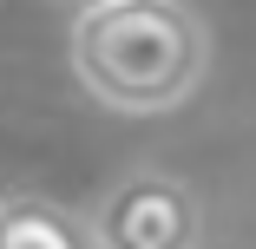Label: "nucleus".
<instances>
[{"label":"nucleus","instance_id":"nucleus-1","mask_svg":"<svg viewBox=\"0 0 256 249\" xmlns=\"http://www.w3.org/2000/svg\"><path fill=\"white\" fill-rule=\"evenodd\" d=\"M66 59L79 92L118 118L178 112L210 79V26L184 0H112L72 20Z\"/></svg>","mask_w":256,"mask_h":249},{"label":"nucleus","instance_id":"nucleus-2","mask_svg":"<svg viewBox=\"0 0 256 249\" xmlns=\"http://www.w3.org/2000/svg\"><path fill=\"white\" fill-rule=\"evenodd\" d=\"M86 230L92 249H204V197L164 164H138L106 184Z\"/></svg>","mask_w":256,"mask_h":249},{"label":"nucleus","instance_id":"nucleus-3","mask_svg":"<svg viewBox=\"0 0 256 249\" xmlns=\"http://www.w3.org/2000/svg\"><path fill=\"white\" fill-rule=\"evenodd\" d=\"M0 249H92V230L53 197H0Z\"/></svg>","mask_w":256,"mask_h":249},{"label":"nucleus","instance_id":"nucleus-4","mask_svg":"<svg viewBox=\"0 0 256 249\" xmlns=\"http://www.w3.org/2000/svg\"><path fill=\"white\" fill-rule=\"evenodd\" d=\"M53 7H66V13L79 20V13H92V7H112V0H53Z\"/></svg>","mask_w":256,"mask_h":249}]
</instances>
